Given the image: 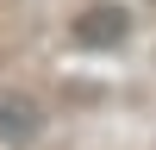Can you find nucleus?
<instances>
[{
	"label": "nucleus",
	"mask_w": 156,
	"mask_h": 150,
	"mask_svg": "<svg viewBox=\"0 0 156 150\" xmlns=\"http://www.w3.org/2000/svg\"><path fill=\"white\" fill-rule=\"evenodd\" d=\"M131 6L125 0H87L81 12L69 19V38L81 50H119V44H131Z\"/></svg>",
	"instance_id": "1"
},
{
	"label": "nucleus",
	"mask_w": 156,
	"mask_h": 150,
	"mask_svg": "<svg viewBox=\"0 0 156 150\" xmlns=\"http://www.w3.org/2000/svg\"><path fill=\"white\" fill-rule=\"evenodd\" d=\"M44 138V106H37V94H25V88H0V144L6 150H25Z\"/></svg>",
	"instance_id": "2"
}]
</instances>
